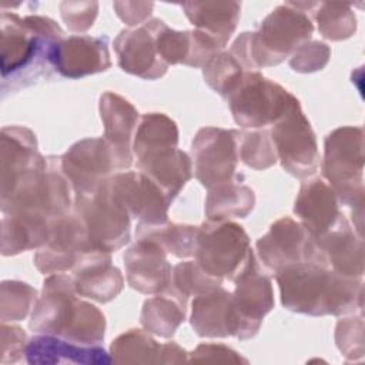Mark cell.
<instances>
[{"mask_svg":"<svg viewBox=\"0 0 365 365\" xmlns=\"http://www.w3.org/2000/svg\"><path fill=\"white\" fill-rule=\"evenodd\" d=\"M76 295L74 278L61 272L50 274L33 305L30 329L83 345L100 344L104 339L106 318L96 305L78 301Z\"/></svg>","mask_w":365,"mask_h":365,"instance_id":"cell-3","label":"cell"},{"mask_svg":"<svg viewBox=\"0 0 365 365\" xmlns=\"http://www.w3.org/2000/svg\"><path fill=\"white\" fill-rule=\"evenodd\" d=\"M254 191L240 181L228 182L210 190L205 201V215L208 221H225L230 218H244L254 208Z\"/></svg>","mask_w":365,"mask_h":365,"instance_id":"cell-30","label":"cell"},{"mask_svg":"<svg viewBox=\"0 0 365 365\" xmlns=\"http://www.w3.org/2000/svg\"><path fill=\"white\" fill-rule=\"evenodd\" d=\"M114 200L143 224L167 222V210L171 204L165 194L143 173H118L107 180Z\"/></svg>","mask_w":365,"mask_h":365,"instance_id":"cell-13","label":"cell"},{"mask_svg":"<svg viewBox=\"0 0 365 365\" xmlns=\"http://www.w3.org/2000/svg\"><path fill=\"white\" fill-rule=\"evenodd\" d=\"M195 261L212 277L235 281L255 258L244 228L232 221H207L198 227Z\"/></svg>","mask_w":365,"mask_h":365,"instance_id":"cell-5","label":"cell"},{"mask_svg":"<svg viewBox=\"0 0 365 365\" xmlns=\"http://www.w3.org/2000/svg\"><path fill=\"white\" fill-rule=\"evenodd\" d=\"M53 66L68 78L106 71L111 66L108 40L106 36H70L63 38L56 44Z\"/></svg>","mask_w":365,"mask_h":365,"instance_id":"cell-19","label":"cell"},{"mask_svg":"<svg viewBox=\"0 0 365 365\" xmlns=\"http://www.w3.org/2000/svg\"><path fill=\"white\" fill-rule=\"evenodd\" d=\"M73 272L77 294L98 302L114 299L124 285L120 269L111 264V252L104 250L87 254Z\"/></svg>","mask_w":365,"mask_h":365,"instance_id":"cell-25","label":"cell"},{"mask_svg":"<svg viewBox=\"0 0 365 365\" xmlns=\"http://www.w3.org/2000/svg\"><path fill=\"white\" fill-rule=\"evenodd\" d=\"M114 50L118 66L141 78H160L168 68L160 56L153 19L140 27L123 30L114 40Z\"/></svg>","mask_w":365,"mask_h":365,"instance_id":"cell-16","label":"cell"},{"mask_svg":"<svg viewBox=\"0 0 365 365\" xmlns=\"http://www.w3.org/2000/svg\"><path fill=\"white\" fill-rule=\"evenodd\" d=\"M188 362L197 364H247L248 361L242 358L238 352L231 349L230 346L220 344H201L191 354H188Z\"/></svg>","mask_w":365,"mask_h":365,"instance_id":"cell-41","label":"cell"},{"mask_svg":"<svg viewBox=\"0 0 365 365\" xmlns=\"http://www.w3.org/2000/svg\"><path fill=\"white\" fill-rule=\"evenodd\" d=\"M57 220L37 212L4 214L1 220V254L16 255L43 247Z\"/></svg>","mask_w":365,"mask_h":365,"instance_id":"cell-26","label":"cell"},{"mask_svg":"<svg viewBox=\"0 0 365 365\" xmlns=\"http://www.w3.org/2000/svg\"><path fill=\"white\" fill-rule=\"evenodd\" d=\"M60 168L76 194L110 178L115 164L104 138H84L66 151L60 158Z\"/></svg>","mask_w":365,"mask_h":365,"instance_id":"cell-15","label":"cell"},{"mask_svg":"<svg viewBox=\"0 0 365 365\" xmlns=\"http://www.w3.org/2000/svg\"><path fill=\"white\" fill-rule=\"evenodd\" d=\"M318 10L314 17L318 23L319 33L329 40H342L355 31V16L348 4L341 3H317Z\"/></svg>","mask_w":365,"mask_h":365,"instance_id":"cell-35","label":"cell"},{"mask_svg":"<svg viewBox=\"0 0 365 365\" xmlns=\"http://www.w3.org/2000/svg\"><path fill=\"white\" fill-rule=\"evenodd\" d=\"M247 70L230 51L217 53L204 67V78L207 84L227 98L238 86Z\"/></svg>","mask_w":365,"mask_h":365,"instance_id":"cell-33","label":"cell"},{"mask_svg":"<svg viewBox=\"0 0 365 365\" xmlns=\"http://www.w3.org/2000/svg\"><path fill=\"white\" fill-rule=\"evenodd\" d=\"M46 158L37 150L36 134L20 125L1 130L0 194H7L27 173L37 168Z\"/></svg>","mask_w":365,"mask_h":365,"instance_id":"cell-20","label":"cell"},{"mask_svg":"<svg viewBox=\"0 0 365 365\" xmlns=\"http://www.w3.org/2000/svg\"><path fill=\"white\" fill-rule=\"evenodd\" d=\"M191 308V325L200 336L224 338L232 335L231 292L222 285L197 295Z\"/></svg>","mask_w":365,"mask_h":365,"instance_id":"cell-27","label":"cell"},{"mask_svg":"<svg viewBox=\"0 0 365 365\" xmlns=\"http://www.w3.org/2000/svg\"><path fill=\"white\" fill-rule=\"evenodd\" d=\"M26 332L16 325L1 324V364H13L21 359L27 346Z\"/></svg>","mask_w":365,"mask_h":365,"instance_id":"cell-42","label":"cell"},{"mask_svg":"<svg viewBox=\"0 0 365 365\" xmlns=\"http://www.w3.org/2000/svg\"><path fill=\"white\" fill-rule=\"evenodd\" d=\"M315 264L324 265L334 272L361 278L364 272V248L361 237H355L346 218L342 217L338 224L324 235L314 238Z\"/></svg>","mask_w":365,"mask_h":365,"instance_id":"cell-18","label":"cell"},{"mask_svg":"<svg viewBox=\"0 0 365 365\" xmlns=\"http://www.w3.org/2000/svg\"><path fill=\"white\" fill-rule=\"evenodd\" d=\"M329 48L319 41L304 43L291 56L289 66L299 73H311L321 70L329 58Z\"/></svg>","mask_w":365,"mask_h":365,"instance_id":"cell-39","label":"cell"},{"mask_svg":"<svg viewBox=\"0 0 365 365\" xmlns=\"http://www.w3.org/2000/svg\"><path fill=\"white\" fill-rule=\"evenodd\" d=\"M167 251L150 238H137L124 252L127 282L143 294H160L171 284L173 268Z\"/></svg>","mask_w":365,"mask_h":365,"instance_id":"cell-17","label":"cell"},{"mask_svg":"<svg viewBox=\"0 0 365 365\" xmlns=\"http://www.w3.org/2000/svg\"><path fill=\"white\" fill-rule=\"evenodd\" d=\"M364 324L362 317L345 318L338 322L335 329V341L346 359L361 358L364 355Z\"/></svg>","mask_w":365,"mask_h":365,"instance_id":"cell-38","label":"cell"},{"mask_svg":"<svg viewBox=\"0 0 365 365\" xmlns=\"http://www.w3.org/2000/svg\"><path fill=\"white\" fill-rule=\"evenodd\" d=\"M240 131L215 127L201 128L192 140L191 153L197 180L210 190L240 181L235 174Z\"/></svg>","mask_w":365,"mask_h":365,"instance_id":"cell-10","label":"cell"},{"mask_svg":"<svg viewBox=\"0 0 365 365\" xmlns=\"http://www.w3.org/2000/svg\"><path fill=\"white\" fill-rule=\"evenodd\" d=\"M312 31L314 26L307 13L285 3L265 17L258 31L242 33L230 53L247 71H257L284 61L307 43Z\"/></svg>","mask_w":365,"mask_h":365,"instance_id":"cell-4","label":"cell"},{"mask_svg":"<svg viewBox=\"0 0 365 365\" xmlns=\"http://www.w3.org/2000/svg\"><path fill=\"white\" fill-rule=\"evenodd\" d=\"M188 20L197 30L214 38L221 48L237 27L240 4L235 1H201L181 4Z\"/></svg>","mask_w":365,"mask_h":365,"instance_id":"cell-28","label":"cell"},{"mask_svg":"<svg viewBox=\"0 0 365 365\" xmlns=\"http://www.w3.org/2000/svg\"><path fill=\"white\" fill-rule=\"evenodd\" d=\"M322 170L339 201L362 208L364 134L361 127H341L328 134Z\"/></svg>","mask_w":365,"mask_h":365,"instance_id":"cell-6","label":"cell"},{"mask_svg":"<svg viewBox=\"0 0 365 365\" xmlns=\"http://www.w3.org/2000/svg\"><path fill=\"white\" fill-rule=\"evenodd\" d=\"M238 155L251 168L264 170L275 164L277 151L271 133L267 130L241 133L238 138Z\"/></svg>","mask_w":365,"mask_h":365,"instance_id":"cell-36","label":"cell"},{"mask_svg":"<svg viewBox=\"0 0 365 365\" xmlns=\"http://www.w3.org/2000/svg\"><path fill=\"white\" fill-rule=\"evenodd\" d=\"M271 138L277 158L281 160L282 167L289 174L304 178L318 170L319 153L315 134L294 96L285 113L272 124Z\"/></svg>","mask_w":365,"mask_h":365,"instance_id":"cell-9","label":"cell"},{"mask_svg":"<svg viewBox=\"0 0 365 365\" xmlns=\"http://www.w3.org/2000/svg\"><path fill=\"white\" fill-rule=\"evenodd\" d=\"M110 354L117 364H164V344L143 329H130L117 336Z\"/></svg>","mask_w":365,"mask_h":365,"instance_id":"cell-31","label":"cell"},{"mask_svg":"<svg viewBox=\"0 0 365 365\" xmlns=\"http://www.w3.org/2000/svg\"><path fill=\"white\" fill-rule=\"evenodd\" d=\"M231 294L232 336L250 339L257 335L264 317L274 308L271 279L262 274L257 262L241 274Z\"/></svg>","mask_w":365,"mask_h":365,"instance_id":"cell-12","label":"cell"},{"mask_svg":"<svg viewBox=\"0 0 365 365\" xmlns=\"http://www.w3.org/2000/svg\"><path fill=\"white\" fill-rule=\"evenodd\" d=\"M294 212L312 238L332 230L344 217L338 208L336 194L322 178H311L302 182Z\"/></svg>","mask_w":365,"mask_h":365,"instance_id":"cell-21","label":"cell"},{"mask_svg":"<svg viewBox=\"0 0 365 365\" xmlns=\"http://www.w3.org/2000/svg\"><path fill=\"white\" fill-rule=\"evenodd\" d=\"M97 9L98 4L94 1H64L60 4L61 17L71 31H86L90 29L97 16Z\"/></svg>","mask_w":365,"mask_h":365,"instance_id":"cell-40","label":"cell"},{"mask_svg":"<svg viewBox=\"0 0 365 365\" xmlns=\"http://www.w3.org/2000/svg\"><path fill=\"white\" fill-rule=\"evenodd\" d=\"M107 180L76 192L74 214L83 220L94 245L113 252L130 241L131 217L111 195Z\"/></svg>","mask_w":365,"mask_h":365,"instance_id":"cell-7","label":"cell"},{"mask_svg":"<svg viewBox=\"0 0 365 365\" xmlns=\"http://www.w3.org/2000/svg\"><path fill=\"white\" fill-rule=\"evenodd\" d=\"M187 301L181 294L168 287L163 294L148 298L141 311V325L145 331L161 338H171L185 319Z\"/></svg>","mask_w":365,"mask_h":365,"instance_id":"cell-29","label":"cell"},{"mask_svg":"<svg viewBox=\"0 0 365 365\" xmlns=\"http://www.w3.org/2000/svg\"><path fill=\"white\" fill-rule=\"evenodd\" d=\"M100 115L104 124V140L113 153L115 170L128 168L133 160L130 141L138 111L121 96L107 91L100 97Z\"/></svg>","mask_w":365,"mask_h":365,"instance_id":"cell-22","label":"cell"},{"mask_svg":"<svg viewBox=\"0 0 365 365\" xmlns=\"http://www.w3.org/2000/svg\"><path fill=\"white\" fill-rule=\"evenodd\" d=\"M282 305L308 315H345L362 308V285L356 278L342 277L332 269L297 262L275 272Z\"/></svg>","mask_w":365,"mask_h":365,"instance_id":"cell-2","label":"cell"},{"mask_svg":"<svg viewBox=\"0 0 365 365\" xmlns=\"http://www.w3.org/2000/svg\"><path fill=\"white\" fill-rule=\"evenodd\" d=\"M1 94L27 87L41 77H48L56 44L63 40V30L48 17L3 11L0 17Z\"/></svg>","mask_w":365,"mask_h":365,"instance_id":"cell-1","label":"cell"},{"mask_svg":"<svg viewBox=\"0 0 365 365\" xmlns=\"http://www.w3.org/2000/svg\"><path fill=\"white\" fill-rule=\"evenodd\" d=\"M36 299V289L29 284L21 281H3L0 298L1 322L24 319Z\"/></svg>","mask_w":365,"mask_h":365,"instance_id":"cell-37","label":"cell"},{"mask_svg":"<svg viewBox=\"0 0 365 365\" xmlns=\"http://www.w3.org/2000/svg\"><path fill=\"white\" fill-rule=\"evenodd\" d=\"M94 250L101 248L91 241L83 220L76 214H66L54 222L48 241L34 255V264L43 274L73 271Z\"/></svg>","mask_w":365,"mask_h":365,"instance_id":"cell-11","label":"cell"},{"mask_svg":"<svg viewBox=\"0 0 365 365\" xmlns=\"http://www.w3.org/2000/svg\"><path fill=\"white\" fill-rule=\"evenodd\" d=\"M257 250L262 264L274 272L291 264L314 261L312 237L289 217L275 221L257 241Z\"/></svg>","mask_w":365,"mask_h":365,"instance_id":"cell-14","label":"cell"},{"mask_svg":"<svg viewBox=\"0 0 365 365\" xmlns=\"http://www.w3.org/2000/svg\"><path fill=\"white\" fill-rule=\"evenodd\" d=\"M198 227L181 224H143L138 222L135 228L137 238H150L158 242L167 252L178 258L194 255L197 245Z\"/></svg>","mask_w":365,"mask_h":365,"instance_id":"cell-32","label":"cell"},{"mask_svg":"<svg viewBox=\"0 0 365 365\" xmlns=\"http://www.w3.org/2000/svg\"><path fill=\"white\" fill-rule=\"evenodd\" d=\"M140 173L147 175L168 198L177 197L185 182L191 178L192 163L177 145H160L137 157Z\"/></svg>","mask_w":365,"mask_h":365,"instance_id":"cell-24","label":"cell"},{"mask_svg":"<svg viewBox=\"0 0 365 365\" xmlns=\"http://www.w3.org/2000/svg\"><path fill=\"white\" fill-rule=\"evenodd\" d=\"M292 94L258 71H245L227 97L235 123L245 128H264L277 123Z\"/></svg>","mask_w":365,"mask_h":365,"instance_id":"cell-8","label":"cell"},{"mask_svg":"<svg viewBox=\"0 0 365 365\" xmlns=\"http://www.w3.org/2000/svg\"><path fill=\"white\" fill-rule=\"evenodd\" d=\"M222 285V279L205 272L195 261L178 262L171 272L170 287L184 298L200 295Z\"/></svg>","mask_w":365,"mask_h":365,"instance_id":"cell-34","label":"cell"},{"mask_svg":"<svg viewBox=\"0 0 365 365\" xmlns=\"http://www.w3.org/2000/svg\"><path fill=\"white\" fill-rule=\"evenodd\" d=\"M24 355L26 361L33 365H107L113 362L111 355L98 345H83L51 334H40L29 339Z\"/></svg>","mask_w":365,"mask_h":365,"instance_id":"cell-23","label":"cell"}]
</instances>
